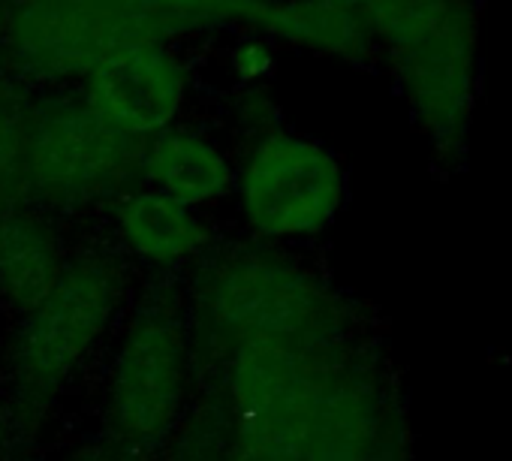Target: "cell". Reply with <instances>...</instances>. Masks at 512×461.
<instances>
[{
    "instance_id": "cell-19",
    "label": "cell",
    "mask_w": 512,
    "mask_h": 461,
    "mask_svg": "<svg viewBox=\"0 0 512 461\" xmlns=\"http://www.w3.org/2000/svg\"><path fill=\"white\" fill-rule=\"evenodd\" d=\"M0 76H7V0H0Z\"/></svg>"
},
{
    "instance_id": "cell-11",
    "label": "cell",
    "mask_w": 512,
    "mask_h": 461,
    "mask_svg": "<svg viewBox=\"0 0 512 461\" xmlns=\"http://www.w3.org/2000/svg\"><path fill=\"white\" fill-rule=\"evenodd\" d=\"M380 443L383 404L371 377L329 368L308 413L302 461H377Z\"/></svg>"
},
{
    "instance_id": "cell-7",
    "label": "cell",
    "mask_w": 512,
    "mask_h": 461,
    "mask_svg": "<svg viewBox=\"0 0 512 461\" xmlns=\"http://www.w3.org/2000/svg\"><path fill=\"white\" fill-rule=\"evenodd\" d=\"M121 293V272L106 257L70 266L55 290L28 311L16 338V380L25 401H46L94 347Z\"/></svg>"
},
{
    "instance_id": "cell-5",
    "label": "cell",
    "mask_w": 512,
    "mask_h": 461,
    "mask_svg": "<svg viewBox=\"0 0 512 461\" xmlns=\"http://www.w3.org/2000/svg\"><path fill=\"white\" fill-rule=\"evenodd\" d=\"M235 193L256 236L311 239L344 208L347 175L323 142L281 127L247 145Z\"/></svg>"
},
{
    "instance_id": "cell-8",
    "label": "cell",
    "mask_w": 512,
    "mask_h": 461,
    "mask_svg": "<svg viewBox=\"0 0 512 461\" xmlns=\"http://www.w3.org/2000/svg\"><path fill=\"white\" fill-rule=\"evenodd\" d=\"M193 85L196 61L184 43H139L103 58L79 82V97L112 130L142 145L178 124Z\"/></svg>"
},
{
    "instance_id": "cell-1",
    "label": "cell",
    "mask_w": 512,
    "mask_h": 461,
    "mask_svg": "<svg viewBox=\"0 0 512 461\" xmlns=\"http://www.w3.org/2000/svg\"><path fill=\"white\" fill-rule=\"evenodd\" d=\"M250 0H7V76L25 88L79 85L139 43H196L241 31Z\"/></svg>"
},
{
    "instance_id": "cell-6",
    "label": "cell",
    "mask_w": 512,
    "mask_h": 461,
    "mask_svg": "<svg viewBox=\"0 0 512 461\" xmlns=\"http://www.w3.org/2000/svg\"><path fill=\"white\" fill-rule=\"evenodd\" d=\"M329 368L287 344H238L229 365L238 461H302L311 404Z\"/></svg>"
},
{
    "instance_id": "cell-12",
    "label": "cell",
    "mask_w": 512,
    "mask_h": 461,
    "mask_svg": "<svg viewBox=\"0 0 512 461\" xmlns=\"http://www.w3.org/2000/svg\"><path fill=\"white\" fill-rule=\"evenodd\" d=\"M139 175L160 193L202 208L226 199L235 190V163L208 133L175 124L148 142L139 151Z\"/></svg>"
},
{
    "instance_id": "cell-14",
    "label": "cell",
    "mask_w": 512,
    "mask_h": 461,
    "mask_svg": "<svg viewBox=\"0 0 512 461\" xmlns=\"http://www.w3.org/2000/svg\"><path fill=\"white\" fill-rule=\"evenodd\" d=\"M64 275L55 229L25 211L0 217V293L19 311H34Z\"/></svg>"
},
{
    "instance_id": "cell-10",
    "label": "cell",
    "mask_w": 512,
    "mask_h": 461,
    "mask_svg": "<svg viewBox=\"0 0 512 461\" xmlns=\"http://www.w3.org/2000/svg\"><path fill=\"white\" fill-rule=\"evenodd\" d=\"M241 31L260 34L278 49L332 58L350 67L380 61V46L368 25L332 0H250Z\"/></svg>"
},
{
    "instance_id": "cell-4",
    "label": "cell",
    "mask_w": 512,
    "mask_h": 461,
    "mask_svg": "<svg viewBox=\"0 0 512 461\" xmlns=\"http://www.w3.org/2000/svg\"><path fill=\"white\" fill-rule=\"evenodd\" d=\"M479 16L482 0H455L422 34L380 55L416 127L446 166L464 160L476 112Z\"/></svg>"
},
{
    "instance_id": "cell-16",
    "label": "cell",
    "mask_w": 512,
    "mask_h": 461,
    "mask_svg": "<svg viewBox=\"0 0 512 461\" xmlns=\"http://www.w3.org/2000/svg\"><path fill=\"white\" fill-rule=\"evenodd\" d=\"M332 4L356 13L374 34L380 55L422 34L455 0H332Z\"/></svg>"
},
{
    "instance_id": "cell-3",
    "label": "cell",
    "mask_w": 512,
    "mask_h": 461,
    "mask_svg": "<svg viewBox=\"0 0 512 461\" xmlns=\"http://www.w3.org/2000/svg\"><path fill=\"white\" fill-rule=\"evenodd\" d=\"M139 151V142L112 130L79 94L46 88L28 103V196L49 208L76 211L118 199L139 175Z\"/></svg>"
},
{
    "instance_id": "cell-9",
    "label": "cell",
    "mask_w": 512,
    "mask_h": 461,
    "mask_svg": "<svg viewBox=\"0 0 512 461\" xmlns=\"http://www.w3.org/2000/svg\"><path fill=\"white\" fill-rule=\"evenodd\" d=\"M184 392V341L178 326L163 314H145L127 335L115 377L112 413L124 434H160Z\"/></svg>"
},
{
    "instance_id": "cell-17",
    "label": "cell",
    "mask_w": 512,
    "mask_h": 461,
    "mask_svg": "<svg viewBox=\"0 0 512 461\" xmlns=\"http://www.w3.org/2000/svg\"><path fill=\"white\" fill-rule=\"evenodd\" d=\"M281 49L272 46L266 37L253 31H235L226 34L223 49V70L232 82V88H263L278 73Z\"/></svg>"
},
{
    "instance_id": "cell-18",
    "label": "cell",
    "mask_w": 512,
    "mask_h": 461,
    "mask_svg": "<svg viewBox=\"0 0 512 461\" xmlns=\"http://www.w3.org/2000/svg\"><path fill=\"white\" fill-rule=\"evenodd\" d=\"M232 118L247 142L281 130V106L269 85L263 88H232Z\"/></svg>"
},
{
    "instance_id": "cell-15",
    "label": "cell",
    "mask_w": 512,
    "mask_h": 461,
    "mask_svg": "<svg viewBox=\"0 0 512 461\" xmlns=\"http://www.w3.org/2000/svg\"><path fill=\"white\" fill-rule=\"evenodd\" d=\"M31 94L13 76H0V217L28 196L25 133Z\"/></svg>"
},
{
    "instance_id": "cell-13",
    "label": "cell",
    "mask_w": 512,
    "mask_h": 461,
    "mask_svg": "<svg viewBox=\"0 0 512 461\" xmlns=\"http://www.w3.org/2000/svg\"><path fill=\"white\" fill-rule=\"evenodd\" d=\"M115 226L139 257L154 263L187 260L211 242V229L196 208L154 187L124 190L115 199Z\"/></svg>"
},
{
    "instance_id": "cell-20",
    "label": "cell",
    "mask_w": 512,
    "mask_h": 461,
    "mask_svg": "<svg viewBox=\"0 0 512 461\" xmlns=\"http://www.w3.org/2000/svg\"><path fill=\"white\" fill-rule=\"evenodd\" d=\"M377 461H398V458H380V455H377Z\"/></svg>"
},
{
    "instance_id": "cell-2",
    "label": "cell",
    "mask_w": 512,
    "mask_h": 461,
    "mask_svg": "<svg viewBox=\"0 0 512 461\" xmlns=\"http://www.w3.org/2000/svg\"><path fill=\"white\" fill-rule=\"evenodd\" d=\"M202 305L235 347L269 341L317 356L341 335L338 311L317 281L260 248H238L211 263L202 278Z\"/></svg>"
},
{
    "instance_id": "cell-21",
    "label": "cell",
    "mask_w": 512,
    "mask_h": 461,
    "mask_svg": "<svg viewBox=\"0 0 512 461\" xmlns=\"http://www.w3.org/2000/svg\"><path fill=\"white\" fill-rule=\"evenodd\" d=\"M85 461H103V458H85Z\"/></svg>"
}]
</instances>
